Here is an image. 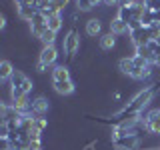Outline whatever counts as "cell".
<instances>
[{"mask_svg": "<svg viewBox=\"0 0 160 150\" xmlns=\"http://www.w3.org/2000/svg\"><path fill=\"white\" fill-rule=\"evenodd\" d=\"M154 92H156V88H154V86H148V88L140 90V92H138L132 100H130L128 104H124V108L116 114V118L122 120V118H128V116H138V114H142L144 108H146L148 104L152 102Z\"/></svg>", "mask_w": 160, "mask_h": 150, "instance_id": "obj_1", "label": "cell"}, {"mask_svg": "<svg viewBox=\"0 0 160 150\" xmlns=\"http://www.w3.org/2000/svg\"><path fill=\"white\" fill-rule=\"evenodd\" d=\"M118 70L122 74H126V76L134 78V80H144V78L150 76V68H138L130 56H124V58L118 60Z\"/></svg>", "mask_w": 160, "mask_h": 150, "instance_id": "obj_2", "label": "cell"}, {"mask_svg": "<svg viewBox=\"0 0 160 150\" xmlns=\"http://www.w3.org/2000/svg\"><path fill=\"white\" fill-rule=\"evenodd\" d=\"M140 122L146 126V130L150 134H160V108H152V110H148L146 114H140Z\"/></svg>", "mask_w": 160, "mask_h": 150, "instance_id": "obj_3", "label": "cell"}, {"mask_svg": "<svg viewBox=\"0 0 160 150\" xmlns=\"http://www.w3.org/2000/svg\"><path fill=\"white\" fill-rule=\"evenodd\" d=\"M10 86H16V88H20V90H24V92L30 94L32 88H34V84H32V80H30L22 70H14L12 78H10Z\"/></svg>", "mask_w": 160, "mask_h": 150, "instance_id": "obj_4", "label": "cell"}, {"mask_svg": "<svg viewBox=\"0 0 160 150\" xmlns=\"http://www.w3.org/2000/svg\"><path fill=\"white\" fill-rule=\"evenodd\" d=\"M62 48L68 56H74V54H76V50L80 48V36H78L76 30H70L66 34V38L62 40Z\"/></svg>", "mask_w": 160, "mask_h": 150, "instance_id": "obj_5", "label": "cell"}, {"mask_svg": "<svg viewBox=\"0 0 160 150\" xmlns=\"http://www.w3.org/2000/svg\"><path fill=\"white\" fill-rule=\"evenodd\" d=\"M46 22H48V18L44 16L42 12H38L36 16L30 20V32H32V36H34V38H40V36H42V32L48 28V24H46Z\"/></svg>", "mask_w": 160, "mask_h": 150, "instance_id": "obj_6", "label": "cell"}, {"mask_svg": "<svg viewBox=\"0 0 160 150\" xmlns=\"http://www.w3.org/2000/svg\"><path fill=\"white\" fill-rule=\"evenodd\" d=\"M56 58H58V50H56L54 44L52 46H42V50H40V54H38V62L46 64V66H50V68L54 66Z\"/></svg>", "mask_w": 160, "mask_h": 150, "instance_id": "obj_7", "label": "cell"}, {"mask_svg": "<svg viewBox=\"0 0 160 150\" xmlns=\"http://www.w3.org/2000/svg\"><path fill=\"white\" fill-rule=\"evenodd\" d=\"M46 112H48V98H44V96L34 98L32 104H30V114H34V116H44Z\"/></svg>", "mask_w": 160, "mask_h": 150, "instance_id": "obj_8", "label": "cell"}, {"mask_svg": "<svg viewBox=\"0 0 160 150\" xmlns=\"http://www.w3.org/2000/svg\"><path fill=\"white\" fill-rule=\"evenodd\" d=\"M52 88H54L56 94L68 96V94L74 92V82L72 80H52Z\"/></svg>", "mask_w": 160, "mask_h": 150, "instance_id": "obj_9", "label": "cell"}, {"mask_svg": "<svg viewBox=\"0 0 160 150\" xmlns=\"http://www.w3.org/2000/svg\"><path fill=\"white\" fill-rule=\"evenodd\" d=\"M110 32L116 34V36H122V34H130V28H128V24L124 22L122 18L114 16L112 20H110Z\"/></svg>", "mask_w": 160, "mask_h": 150, "instance_id": "obj_10", "label": "cell"}, {"mask_svg": "<svg viewBox=\"0 0 160 150\" xmlns=\"http://www.w3.org/2000/svg\"><path fill=\"white\" fill-rule=\"evenodd\" d=\"M100 32H102V22H100V18H90L86 22V34L90 38H96V36H100Z\"/></svg>", "mask_w": 160, "mask_h": 150, "instance_id": "obj_11", "label": "cell"}, {"mask_svg": "<svg viewBox=\"0 0 160 150\" xmlns=\"http://www.w3.org/2000/svg\"><path fill=\"white\" fill-rule=\"evenodd\" d=\"M16 12H18V18L20 20H26V22H30V20L38 14V8L36 6H16Z\"/></svg>", "mask_w": 160, "mask_h": 150, "instance_id": "obj_12", "label": "cell"}, {"mask_svg": "<svg viewBox=\"0 0 160 150\" xmlns=\"http://www.w3.org/2000/svg\"><path fill=\"white\" fill-rule=\"evenodd\" d=\"M14 70H16V68L12 66V62H8V60H2V62H0V80H2V82H8V80L12 78Z\"/></svg>", "mask_w": 160, "mask_h": 150, "instance_id": "obj_13", "label": "cell"}, {"mask_svg": "<svg viewBox=\"0 0 160 150\" xmlns=\"http://www.w3.org/2000/svg\"><path fill=\"white\" fill-rule=\"evenodd\" d=\"M116 34H112V32H108V34H102L100 36V48L102 50H112L114 46H116Z\"/></svg>", "mask_w": 160, "mask_h": 150, "instance_id": "obj_14", "label": "cell"}, {"mask_svg": "<svg viewBox=\"0 0 160 150\" xmlns=\"http://www.w3.org/2000/svg\"><path fill=\"white\" fill-rule=\"evenodd\" d=\"M134 54H136V56H140V58H144L146 62L154 64V52H152L148 46H134Z\"/></svg>", "mask_w": 160, "mask_h": 150, "instance_id": "obj_15", "label": "cell"}, {"mask_svg": "<svg viewBox=\"0 0 160 150\" xmlns=\"http://www.w3.org/2000/svg\"><path fill=\"white\" fill-rule=\"evenodd\" d=\"M56 34H58V32H54V30L46 28V30L42 32V36H40L38 40L42 42V46H52V44L56 42Z\"/></svg>", "mask_w": 160, "mask_h": 150, "instance_id": "obj_16", "label": "cell"}, {"mask_svg": "<svg viewBox=\"0 0 160 150\" xmlns=\"http://www.w3.org/2000/svg\"><path fill=\"white\" fill-rule=\"evenodd\" d=\"M52 80H70V70L66 66L52 68Z\"/></svg>", "mask_w": 160, "mask_h": 150, "instance_id": "obj_17", "label": "cell"}, {"mask_svg": "<svg viewBox=\"0 0 160 150\" xmlns=\"http://www.w3.org/2000/svg\"><path fill=\"white\" fill-rule=\"evenodd\" d=\"M48 28L50 30H54V32H58L60 28H62V24H64V20H62V16H60V14H54V16H50L48 18Z\"/></svg>", "mask_w": 160, "mask_h": 150, "instance_id": "obj_18", "label": "cell"}, {"mask_svg": "<svg viewBox=\"0 0 160 150\" xmlns=\"http://www.w3.org/2000/svg\"><path fill=\"white\" fill-rule=\"evenodd\" d=\"M76 8H78V12H88V10L94 8V4H92V0H76Z\"/></svg>", "mask_w": 160, "mask_h": 150, "instance_id": "obj_19", "label": "cell"}, {"mask_svg": "<svg viewBox=\"0 0 160 150\" xmlns=\"http://www.w3.org/2000/svg\"><path fill=\"white\" fill-rule=\"evenodd\" d=\"M10 134V126L6 122H0V138H8Z\"/></svg>", "mask_w": 160, "mask_h": 150, "instance_id": "obj_20", "label": "cell"}, {"mask_svg": "<svg viewBox=\"0 0 160 150\" xmlns=\"http://www.w3.org/2000/svg\"><path fill=\"white\" fill-rule=\"evenodd\" d=\"M16 6H36V0H14Z\"/></svg>", "mask_w": 160, "mask_h": 150, "instance_id": "obj_21", "label": "cell"}, {"mask_svg": "<svg viewBox=\"0 0 160 150\" xmlns=\"http://www.w3.org/2000/svg\"><path fill=\"white\" fill-rule=\"evenodd\" d=\"M120 0H104V4H106V6H112V4H118Z\"/></svg>", "mask_w": 160, "mask_h": 150, "instance_id": "obj_22", "label": "cell"}, {"mask_svg": "<svg viewBox=\"0 0 160 150\" xmlns=\"http://www.w3.org/2000/svg\"><path fill=\"white\" fill-rule=\"evenodd\" d=\"M100 2H104V0H92V4H94V6H98Z\"/></svg>", "mask_w": 160, "mask_h": 150, "instance_id": "obj_23", "label": "cell"}, {"mask_svg": "<svg viewBox=\"0 0 160 150\" xmlns=\"http://www.w3.org/2000/svg\"><path fill=\"white\" fill-rule=\"evenodd\" d=\"M62 2H66V4H68V2H70V0H62Z\"/></svg>", "mask_w": 160, "mask_h": 150, "instance_id": "obj_24", "label": "cell"}, {"mask_svg": "<svg viewBox=\"0 0 160 150\" xmlns=\"http://www.w3.org/2000/svg\"><path fill=\"white\" fill-rule=\"evenodd\" d=\"M158 150H160V148H158Z\"/></svg>", "mask_w": 160, "mask_h": 150, "instance_id": "obj_25", "label": "cell"}]
</instances>
